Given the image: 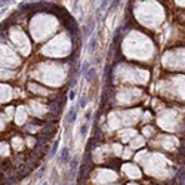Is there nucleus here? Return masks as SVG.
I'll use <instances>...</instances> for the list:
<instances>
[{"label": "nucleus", "instance_id": "nucleus-1", "mask_svg": "<svg viewBox=\"0 0 185 185\" xmlns=\"http://www.w3.org/2000/svg\"><path fill=\"white\" fill-rule=\"evenodd\" d=\"M76 108H73V110H70L68 111V114H67V120H68V123H73L74 120H76Z\"/></svg>", "mask_w": 185, "mask_h": 185}, {"label": "nucleus", "instance_id": "nucleus-2", "mask_svg": "<svg viewBox=\"0 0 185 185\" xmlns=\"http://www.w3.org/2000/svg\"><path fill=\"white\" fill-rule=\"evenodd\" d=\"M68 157V148H64V150H62V153H61V162H65V158Z\"/></svg>", "mask_w": 185, "mask_h": 185}, {"label": "nucleus", "instance_id": "nucleus-3", "mask_svg": "<svg viewBox=\"0 0 185 185\" xmlns=\"http://www.w3.org/2000/svg\"><path fill=\"white\" fill-rule=\"evenodd\" d=\"M93 77H95V70H93V68H90V70L88 71V76H86V79H88V80L90 82Z\"/></svg>", "mask_w": 185, "mask_h": 185}, {"label": "nucleus", "instance_id": "nucleus-4", "mask_svg": "<svg viewBox=\"0 0 185 185\" xmlns=\"http://www.w3.org/2000/svg\"><path fill=\"white\" fill-rule=\"evenodd\" d=\"M56 148H58V142L55 141V144H53V147H52V150H51V153H49V157H52V156L56 153Z\"/></svg>", "mask_w": 185, "mask_h": 185}, {"label": "nucleus", "instance_id": "nucleus-5", "mask_svg": "<svg viewBox=\"0 0 185 185\" xmlns=\"http://www.w3.org/2000/svg\"><path fill=\"white\" fill-rule=\"evenodd\" d=\"M88 127H89V126H88V123H86V125H83V126H82V135H83V136L86 135V132H88Z\"/></svg>", "mask_w": 185, "mask_h": 185}, {"label": "nucleus", "instance_id": "nucleus-6", "mask_svg": "<svg viewBox=\"0 0 185 185\" xmlns=\"http://www.w3.org/2000/svg\"><path fill=\"white\" fill-rule=\"evenodd\" d=\"M86 102H88V98H82V99H80V104H79V107H84L86 105Z\"/></svg>", "mask_w": 185, "mask_h": 185}]
</instances>
